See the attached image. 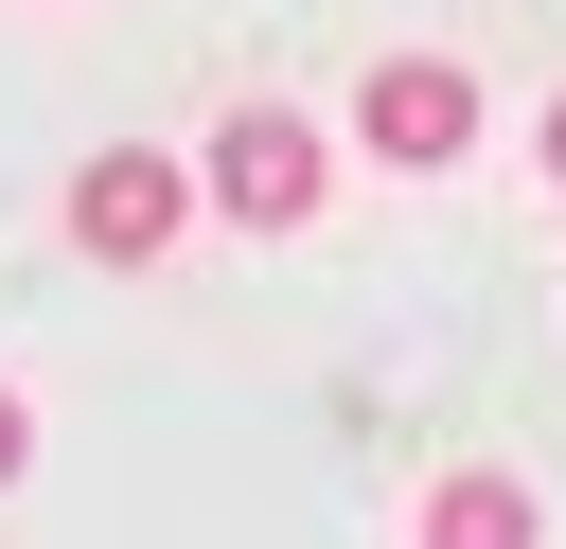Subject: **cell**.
I'll list each match as a JSON object with an SVG mask.
<instances>
[{
  "label": "cell",
  "instance_id": "cell-3",
  "mask_svg": "<svg viewBox=\"0 0 566 549\" xmlns=\"http://www.w3.org/2000/svg\"><path fill=\"white\" fill-rule=\"evenodd\" d=\"M177 213H195V177H177L159 142H106V159L71 177V248H88V266H159Z\"/></svg>",
  "mask_w": 566,
  "mask_h": 549
},
{
  "label": "cell",
  "instance_id": "cell-1",
  "mask_svg": "<svg viewBox=\"0 0 566 549\" xmlns=\"http://www.w3.org/2000/svg\"><path fill=\"white\" fill-rule=\"evenodd\" d=\"M195 195H212L230 230H301V213H318V124H301V106H230L212 159H195Z\"/></svg>",
  "mask_w": 566,
  "mask_h": 549
},
{
  "label": "cell",
  "instance_id": "cell-5",
  "mask_svg": "<svg viewBox=\"0 0 566 549\" xmlns=\"http://www.w3.org/2000/svg\"><path fill=\"white\" fill-rule=\"evenodd\" d=\"M0 478H35V407L18 390H0Z\"/></svg>",
  "mask_w": 566,
  "mask_h": 549
},
{
  "label": "cell",
  "instance_id": "cell-2",
  "mask_svg": "<svg viewBox=\"0 0 566 549\" xmlns=\"http://www.w3.org/2000/svg\"><path fill=\"white\" fill-rule=\"evenodd\" d=\"M354 142L407 159V177H442V159L478 142V71H460V53H389V71L354 89Z\"/></svg>",
  "mask_w": 566,
  "mask_h": 549
},
{
  "label": "cell",
  "instance_id": "cell-4",
  "mask_svg": "<svg viewBox=\"0 0 566 549\" xmlns=\"http://www.w3.org/2000/svg\"><path fill=\"white\" fill-rule=\"evenodd\" d=\"M407 549H548V514H531V478H513V460H442V478H424V514H407Z\"/></svg>",
  "mask_w": 566,
  "mask_h": 549
},
{
  "label": "cell",
  "instance_id": "cell-6",
  "mask_svg": "<svg viewBox=\"0 0 566 549\" xmlns=\"http://www.w3.org/2000/svg\"><path fill=\"white\" fill-rule=\"evenodd\" d=\"M531 159H548V177H566V89H548V124H531Z\"/></svg>",
  "mask_w": 566,
  "mask_h": 549
}]
</instances>
